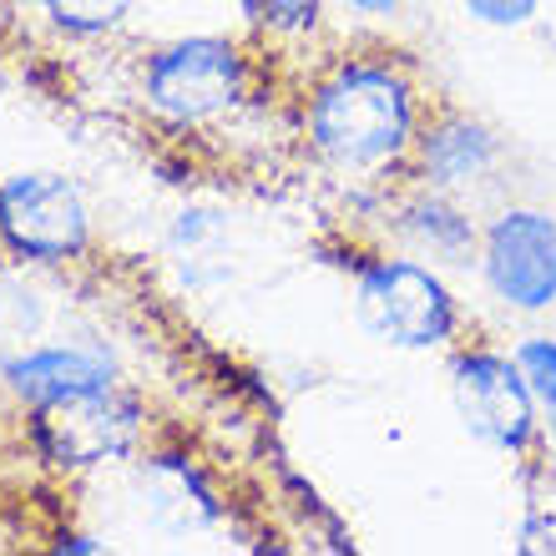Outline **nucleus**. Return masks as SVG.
Listing matches in <instances>:
<instances>
[{"label":"nucleus","instance_id":"nucleus-1","mask_svg":"<svg viewBox=\"0 0 556 556\" xmlns=\"http://www.w3.org/2000/svg\"><path fill=\"white\" fill-rule=\"evenodd\" d=\"M308 137L334 167H384L415 142V102L390 66H344L314 91Z\"/></svg>","mask_w":556,"mask_h":556},{"label":"nucleus","instance_id":"nucleus-2","mask_svg":"<svg viewBox=\"0 0 556 556\" xmlns=\"http://www.w3.org/2000/svg\"><path fill=\"white\" fill-rule=\"evenodd\" d=\"M354 314L375 339L400 350H430L455 334V299L425 264L375 258L354 278Z\"/></svg>","mask_w":556,"mask_h":556},{"label":"nucleus","instance_id":"nucleus-3","mask_svg":"<svg viewBox=\"0 0 556 556\" xmlns=\"http://www.w3.org/2000/svg\"><path fill=\"white\" fill-rule=\"evenodd\" d=\"M147 102L167 122H213L243 97V56L233 41L218 36H188V41L162 46L157 56L147 61Z\"/></svg>","mask_w":556,"mask_h":556},{"label":"nucleus","instance_id":"nucleus-4","mask_svg":"<svg viewBox=\"0 0 556 556\" xmlns=\"http://www.w3.org/2000/svg\"><path fill=\"white\" fill-rule=\"evenodd\" d=\"M0 238L11 243L21 258H76L91 238V218L81 192L66 177L26 173L0 182Z\"/></svg>","mask_w":556,"mask_h":556},{"label":"nucleus","instance_id":"nucleus-5","mask_svg":"<svg viewBox=\"0 0 556 556\" xmlns=\"http://www.w3.org/2000/svg\"><path fill=\"white\" fill-rule=\"evenodd\" d=\"M455 410L470 435L496 451H527L536 435V395L506 354L476 350L455 359Z\"/></svg>","mask_w":556,"mask_h":556},{"label":"nucleus","instance_id":"nucleus-6","mask_svg":"<svg viewBox=\"0 0 556 556\" xmlns=\"http://www.w3.org/2000/svg\"><path fill=\"white\" fill-rule=\"evenodd\" d=\"M137 430H142V410L117 384L36 410V440L56 466H106L132 451Z\"/></svg>","mask_w":556,"mask_h":556},{"label":"nucleus","instance_id":"nucleus-7","mask_svg":"<svg viewBox=\"0 0 556 556\" xmlns=\"http://www.w3.org/2000/svg\"><path fill=\"white\" fill-rule=\"evenodd\" d=\"M485 283L511 308H552L556 304V218L536 207H506L485 228L481 249Z\"/></svg>","mask_w":556,"mask_h":556},{"label":"nucleus","instance_id":"nucleus-8","mask_svg":"<svg viewBox=\"0 0 556 556\" xmlns=\"http://www.w3.org/2000/svg\"><path fill=\"white\" fill-rule=\"evenodd\" d=\"M415 162L430 188H466L496 167V137L466 112H440L415 137Z\"/></svg>","mask_w":556,"mask_h":556},{"label":"nucleus","instance_id":"nucleus-9","mask_svg":"<svg viewBox=\"0 0 556 556\" xmlns=\"http://www.w3.org/2000/svg\"><path fill=\"white\" fill-rule=\"evenodd\" d=\"M106 384H112V365L81 350H36L5 365V390L30 410L72 395H91V390H106Z\"/></svg>","mask_w":556,"mask_h":556},{"label":"nucleus","instance_id":"nucleus-10","mask_svg":"<svg viewBox=\"0 0 556 556\" xmlns=\"http://www.w3.org/2000/svg\"><path fill=\"white\" fill-rule=\"evenodd\" d=\"M405 228L415 233L425 253H435L445 264H460L470 249H476V228H470L466 213H455L451 203L440 198H420L415 207H405Z\"/></svg>","mask_w":556,"mask_h":556},{"label":"nucleus","instance_id":"nucleus-11","mask_svg":"<svg viewBox=\"0 0 556 556\" xmlns=\"http://www.w3.org/2000/svg\"><path fill=\"white\" fill-rule=\"evenodd\" d=\"M41 5L51 11L56 26L81 30V36H91V30H112L122 15L132 11V0H41Z\"/></svg>","mask_w":556,"mask_h":556},{"label":"nucleus","instance_id":"nucleus-12","mask_svg":"<svg viewBox=\"0 0 556 556\" xmlns=\"http://www.w3.org/2000/svg\"><path fill=\"white\" fill-rule=\"evenodd\" d=\"M516 365H521V375H527L536 405L552 410L556 405V339H527V344L516 350Z\"/></svg>","mask_w":556,"mask_h":556},{"label":"nucleus","instance_id":"nucleus-13","mask_svg":"<svg viewBox=\"0 0 556 556\" xmlns=\"http://www.w3.org/2000/svg\"><path fill=\"white\" fill-rule=\"evenodd\" d=\"M253 15L274 30H308L319 21V0H253Z\"/></svg>","mask_w":556,"mask_h":556},{"label":"nucleus","instance_id":"nucleus-14","mask_svg":"<svg viewBox=\"0 0 556 556\" xmlns=\"http://www.w3.org/2000/svg\"><path fill=\"white\" fill-rule=\"evenodd\" d=\"M542 0H466V11L481 21V26H521L536 15Z\"/></svg>","mask_w":556,"mask_h":556},{"label":"nucleus","instance_id":"nucleus-15","mask_svg":"<svg viewBox=\"0 0 556 556\" xmlns=\"http://www.w3.org/2000/svg\"><path fill=\"white\" fill-rule=\"evenodd\" d=\"M354 11H365V15H390L400 5V0H350Z\"/></svg>","mask_w":556,"mask_h":556},{"label":"nucleus","instance_id":"nucleus-16","mask_svg":"<svg viewBox=\"0 0 556 556\" xmlns=\"http://www.w3.org/2000/svg\"><path fill=\"white\" fill-rule=\"evenodd\" d=\"M546 451H552V470H556V405H552V420H546Z\"/></svg>","mask_w":556,"mask_h":556}]
</instances>
